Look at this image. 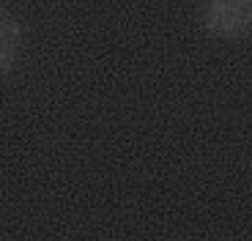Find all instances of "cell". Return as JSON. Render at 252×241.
Here are the masks:
<instances>
[{
    "mask_svg": "<svg viewBox=\"0 0 252 241\" xmlns=\"http://www.w3.org/2000/svg\"><path fill=\"white\" fill-rule=\"evenodd\" d=\"M206 30L220 38H241L252 30V0H208Z\"/></svg>",
    "mask_w": 252,
    "mask_h": 241,
    "instance_id": "1",
    "label": "cell"
},
{
    "mask_svg": "<svg viewBox=\"0 0 252 241\" xmlns=\"http://www.w3.org/2000/svg\"><path fill=\"white\" fill-rule=\"evenodd\" d=\"M19 44H22L19 25L8 14H3V19H0V71L3 74H8L14 69V60L19 55Z\"/></svg>",
    "mask_w": 252,
    "mask_h": 241,
    "instance_id": "2",
    "label": "cell"
}]
</instances>
